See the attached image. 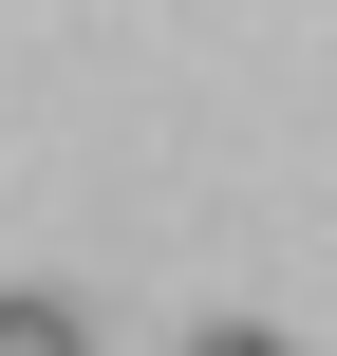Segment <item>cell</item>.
Segmentation results:
<instances>
[{
  "label": "cell",
  "mask_w": 337,
  "mask_h": 356,
  "mask_svg": "<svg viewBox=\"0 0 337 356\" xmlns=\"http://www.w3.org/2000/svg\"><path fill=\"white\" fill-rule=\"evenodd\" d=\"M0 356H94V338H75V300H38V282H19V300H0Z\"/></svg>",
  "instance_id": "6da1fadb"
},
{
  "label": "cell",
  "mask_w": 337,
  "mask_h": 356,
  "mask_svg": "<svg viewBox=\"0 0 337 356\" xmlns=\"http://www.w3.org/2000/svg\"><path fill=\"white\" fill-rule=\"evenodd\" d=\"M188 356H281V338H263V319H206V338H188Z\"/></svg>",
  "instance_id": "7a4b0ae2"
}]
</instances>
